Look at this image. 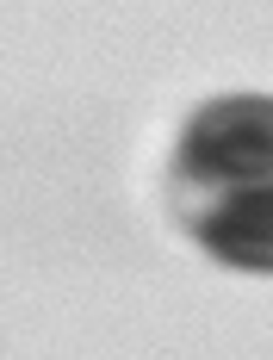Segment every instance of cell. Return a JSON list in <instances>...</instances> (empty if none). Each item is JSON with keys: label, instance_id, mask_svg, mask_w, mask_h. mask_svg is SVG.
<instances>
[{"label": "cell", "instance_id": "1", "mask_svg": "<svg viewBox=\"0 0 273 360\" xmlns=\"http://www.w3.org/2000/svg\"><path fill=\"white\" fill-rule=\"evenodd\" d=\"M168 180L180 224L217 261L273 274V100L236 94L199 106Z\"/></svg>", "mask_w": 273, "mask_h": 360}]
</instances>
